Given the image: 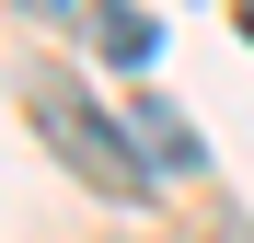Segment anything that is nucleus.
Returning <instances> with one entry per match:
<instances>
[{"label": "nucleus", "instance_id": "obj_1", "mask_svg": "<svg viewBox=\"0 0 254 243\" xmlns=\"http://www.w3.org/2000/svg\"><path fill=\"white\" fill-rule=\"evenodd\" d=\"M35 128L58 139V162H81L104 197H150V162H127V139H116V116H93L69 93V81H35Z\"/></svg>", "mask_w": 254, "mask_h": 243}, {"label": "nucleus", "instance_id": "obj_2", "mask_svg": "<svg viewBox=\"0 0 254 243\" xmlns=\"http://www.w3.org/2000/svg\"><path fill=\"white\" fill-rule=\"evenodd\" d=\"M139 151H150V174H196V128H185V116L162 104V93L139 104Z\"/></svg>", "mask_w": 254, "mask_h": 243}, {"label": "nucleus", "instance_id": "obj_3", "mask_svg": "<svg viewBox=\"0 0 254 243\" xmlns=\"http://www.w3.org/2000/svg\"><path fill=\"white\" fill-rule=\"evenodd\" d=\"M150 47H162L150 12H104V58H150Z\"/></svg>", "mask_w": 254, "mask_h": 243}, {"label": "nucleus", "instance_id": "obj_4", "mask_svg": "<svg viewBox=\"0 0 254 243\" xmlns=\"http://www.w3.org/2000/svg\"><path fill=\"white\" fill-rule=\"evenodd\" d=\"M23 12H47V23H81V12H93V23H104L116 0H23Z\"/></svg>", "mask_w": 254, "mask_h": 243}, {"label": "nucleus", "instance_id": "obj_5", "mask_svg": "<svg viewBox=\"0 0 254 243\" xmlns=\"http://www.w3.org/2000/svg\"><path fill=\"white\" fill-rule=\"evenodd\" d=\"M243 35H254V0H243Z\"/></svg>", "mask_w": 254, "mask_h": 243}]
</instances>
